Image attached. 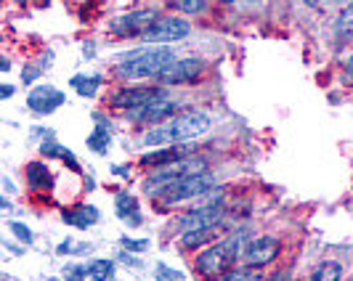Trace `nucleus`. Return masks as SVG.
<instances>
[{"label":"nucleus","instance_id":"nucleus-1","mask_svg":"<svg viewBox=\"0 0 353 281\" xmlns=\"http://www.w3.org/2000/svg\"><path fill=\"white\" fill-rule=\"evenodd\" d=\"M212 127V120L208 112H186V114H176L173 120L157 125L152 130H146L141 136V146H152V149H162V146H181L189 140L205 136Z\"/></svg>","mask_w":353,"mask_h":281},{"label":"nucleus","instance_id":"nucleus-2","mask_svg":"<svg viewBox=\"0 0 353 281\" xmlns=\"http://www.w3.org/2000/svg\"><path fill=\"white\" fill-rule=\"evenodd\" d=\"M248 242H250V233L245 229L231 233L226 239L212 242L210 247H205V249L196 255V260H194L196 273L205 281H218L221 276H226L231 268H234V263L245 255Z\"/></svg>","mask_w":353,"mask_h":281},{"label":"nucleus","instance_id":"nucleus-3","mask_svg":"<svg viewBox=\"0 0 353 281\" xmlns=\"http://www.w3.org/2000/svg\"><path fill=\"white\" fill-rule=\"evenodd\" d=\"M176 61V53L168 45H146L141 51L123 53V59L114 64L117 80H143V77H159V72Z\"/></svg>","mask_w":353,"mask_h":281},{"label":"nucleus","instance_id":"nucleus-4","mask_svg":"<svg viewBox=\"0 0 353 281\" xmlns=\"http://www.w3.org/2000/svg\"><path fill=\"white\" fill-rule=\"evenodd\" d=\"M208 173V159L205 157H186V159H178L173 165H165V167H157L152 170L149 178L143 180V191L149 196H157L162 189H168L170 183H178L183 178H194Z\"/></svg>","mask_w":353,"mask_h":281},{"label":"nucleus","instance_id":"nucleus-5","mask_svg":"<svg viewBox=\"0 0 353 281\" xmlns=\"http://www.w3.org/2000/svg\"><path fill=\"white\" fill-rule=\"evenodd\" d=\"M205 61L196 59V56H186V59H176L173 64H168L165 70L159 72L157 83L159 85H170V88H178V85H194L205 77Z\"/></svg>","mask_w":353,"mask_h":281},{"label":"nucleus","instance_id":"nucleus-6","mask_svg":"<svg viewBox=\"0 0 353 281\" xmlns=\"http://www.w3.org/2000/svg\"><path fill=\"white\" fill-rule=\"evenodd\" d=\"M215 186H218L215 178H212L210 173H202V176L183 178V180H178V183H170V186L162 189L154 199L165 202V205H178V202H186V199H194V196H202V194L212 191Z\"/></svg>","mask_w":353,"mask_h":281},{"label":"nucleus","instance_id":"nucleus-7","mask_svg":"<svg viewBox=\"0 0 353 281\" xmlns=\"http://www.w3.org/2000/svg\"><path fill=\"white\" fill-rule=\"evenodd\" d=\"M189 35H192V24L186 19L159 17L141 37L146 40V45H170L178 40H186Z\"/></svg>","mask_w":353,"mask_h":281},{"label":"nucleus","instance_id":"nucleus-8","mask_svg":"<svg viewBox=\"0 0 353 281\" xmlns=\"http://www.w3.org/2000/svg\"><path fill=\"white\" fill-rule=\"evenodd\" d=\"M176 109H178V101L173 96H159L154 101H149V104H143L141 109H133V112H128V120L136 125H159L165 123V120H173L176 117Z\"/></svg>","mask_w":353,"mask_h":281},{"label":"nucleus","instance_id":"nucleus-9","mask_svg":"<svg viewBox=\"0 0 353 281\" xmlns=\"http://www.w3.org/2000/svg\"><path fill=\"white\" fill-rule=\"evenodd\" d=\"M157 19H159V14L154 8H141V11H130V14L117 17L109 24V30L117 37H141Z\"/></svg>","mask_w":353,"mask_h":281},{"label":"nucleus","instance_id":"nucleus-10","mask_svg":"<svg viewBox=\"0 0 353 281\" xmlns=\"http://www.w3.org/2000/svg\"><path fill=\"white\" fill-rule=\"evenodd\" d=\"M223 212H226L223 199H215V202H208V205H202V207H194L192 212L181 215L178 229L183 233V231L208 229V226H215V223H223Z\"/></svg>","mask_w":353,"mask_h":281},{"label":"nucleus","instance_id":"nucleus-11","mask_svg":"<svg viewBox=\"0 0 353 281\" xmlns=\"http://www.w3.org/2000/svg\"><path fill=\"white\" fill-rule=\"evenodd\" d=\"M282 252V242L276 236H255L250 239L248 247H245V263L252 265V268H265L271 265Z\"/></svg>","mask_w":353,"mask_h":281},{"label":"nucleus","instance_id":"nucleus-12","mask_svg":"<svg viewBox=\"0 0 353 281\" xmlns=\"http://www.w3.org/2000/svg\"><path fill=\"white\" fill-rule=\"evenodd\" d=\"M159 96H165L162 88H152V85H128V88H120L112 96V106H114V109H123V112H133V109H141L143 104L154 101Z\"/></svg>","mask_w":353,"mask_h":281},{"label":"nucleus","instance_id":"nucleus-13","mask_svg":"<svg viewBox=\"0 0 353 281\" xmlns=\"http://www.w3.org/2000/svg\"><path fill=\"white\" fill-rule=\"evenodd\" d=\"M64 101H67V96H64L61 90L51 88V85H37V88H32L30 96H27V106H30L35 114H40V117L53 114L59 106H64Z\"/></svg>","mask_w":353,"mask_h":281},{"label":"nucleus","instance_id":"nucleus-14","mask_svg":"<svg viewBox=\"0 0 353 281\" xmlns=\"http://www.w3.org/2000/svg\"><path fill=\"white\" fill-rule=\"evenodd\" d=\"M186 157H192V152L186 149V143H181V146H162V149H152V152L141 154V165H143V167L157 170V167L173 165V162H178V159H186Z\"/></svg>","mask_w":353,"mask_h":281},{"label":"nucleus","instance_id":"nucleus-15","mask_svg":"<svg viewBox=\"0 0 353 281\" xmlns=\"http://www.w3.org/2000/svg\"><path fill=\"white\" fill-rule=\"evenodd\" d=\"M99 218H101V215H99V210H96L93 205H80V207H72V210L61 212V220H64L67 226H72V229H80V231L96 226Z\"/></svg>","mask_w":353,"mask_h":281},{"label":"nucleus","instance_id":"nucleus-16","mask_svg":"<svg viewBox=\"0 0 353 281\" xmlns=\"http://www.w3.org/2000/svg\"><path fill=\"white\" fill-rule=\"evenodd\" d=\"M218 231H221V223H215V226H208V229L183 231V233H181V247H183V249L210 247L212 242H218V239H215V236H218Z\"/></svg>","mask_w":353,"mask_h":281},{"label":"nucleus","instance_id":"nucleus-17","mask_svg":"<svg viewBox=\"0 0 353 281\" xmlns=\"http://www.w3.org/2000/svg\"><path fill=\"white\" fill-rule=\"evenodd\" d=\"M117 218L125 220L130 229H133V226H141V212H139V202H136L133 194H128V191L117 194Z\"/></svg>","mask_w":353,"mask_h":281},{"label":"nucleus","instance_id":"nucleus-18","mask_svg":"<svg viewBox=\"0 0 353 281\" xmlns=\"http://www.w3.org/2000/svg\"><path fill=\"white\" fill-rule=\"evenodd\" d=\"M27 186L35 191H48L53 189V178L46 167V162H30L27 165Z\"/></svg>","mask_w":353,"mask_h":281},{"label":"nucleus","instance_id":"nucleus-19","mask_svg":"<svg viewBox=\"0 0 353 281\" xmlns=\"http://www.w3.org/2000/svg\"><path fill=\"white\" fill-rule=\"evenodd\" d=\"M335 40L343 45V43H348V40H353V0L348 3V6H343L340 8V14H337L335 19Z\"/></svg>","mask_w":353,"mask_h":281},{"label":"nucleus","instance_id":"nucleus-20","mask_svg":"<svg viewBox=\"0 0 353 281\" xmlns=\"http://www.w3.org/2000/svg\"><path fill=\"white\" fill-rule=\"evenodd\" d=\"M101 85H104V77H99V74H74L72 77V88L77 90L83 98H93Z\"/></svg>","mask_w":353,"mask_h":281},{"label":"nucleus","instance_id":"nucleus-21","mask_svg":"<svg viewBox=\"0 0 353 281\" xmlns=\"http://www.w3.org/2000/svg\"><path fill=\"white\" fill-rule=\"evenodd\" d=\"M308 281H343V263L340 260H321L314 268Z\"/></svg>","mask_w":353,"mask_h":281},{"label":"nucleus","instance_id":"nucleus-22","mask_svg":"<svg viewBox=\"0 0 353 281\" xmlns=\"http://www.w3.org/2000/svg\"><path fill=\"white\" fill-rule=\"evenodd\" d=\"M96 120H99V127L90 133L85 143H88L90 152H96V154H106V152H109V146H112V143H109L112 136H109V127H104V123H101V117H99V114H96Z\"/></svg>","mask_w":353,"mask_h":281},{"label":"nucleus","instance_id":"nucleus-23","mask_svg":"<svg viewBox=\"0 0 353 281\" xmlns=\"http://www.w3.org/2000/svg\"><path fill=\"white\" fill-rule=\"evenodd\" d=\"M114 271H117V265L114 260H93L88 265V279L90 281H112L114 279Z\"/></svg>","mask_w":353,"mask_h":281},{"label":"nucleus","instance_id":"nucleus-24","mask_svg":"<svg viewBox=\"0 0 353 281\" xmlns=\"http://www.w3.org/2000/svg\"><path fill=\"white\" fill-rule=\"evenodd\" d=\"M218 281H263L261 268H252V265H234L226 276H221Z\"/></svg>","mask_w":353,"mask_h":281},{"label":"nucleus","instance_id":"nucleus-25","mask_svg":"<svg viewBox=\"0 0 353 281\" xmlns=\"http://www.w3.org/2000/svg\"><path fill=\"white\" fill-rule=\"evenodd\" d=\"M168 3H170L176 11H181V14H192V17L208 11V0H168Z\"/></svg>","mask_w":353,"mask_h":281},{"label":"nucleus","instance_id":"nucleus-26","mask_svg":"<svg viewBox=\"0 0 353 281\" xmlns=\"http://www.w3.org/2000/svg\"><path fill=\"white\" fill-rule=\"evenodd\" d=\"M90 249H93V247H90L88 242H74V239H64L61 244L56 247L59 255H85Z\"/></svg>","mask_w":353,"mask_h":281},{"label":"nucleus","instance_id":"nucleus-27","mask_svg":"<svg viewBox=\"0 0 353 281\" xmlns=\"http://www.w3.org/2000/svg\"><path fill=\"white\" fill-rule=\"evenodd\" d=\"M88 279V265L70 263L64 265V281H85Z\"/></svg>","mask_w":353,"mask_h":281},{"label":"nucleus","instance_id":"nucleus-28","mask_svg":"<svg viewBox=\"0 0 353 281\" xmlns=\"http://www.w3.org/2000/svg\"><path fill=\"white\" fill-rule=\"evenodd\" d=\"M8 229H11V233L17 236L21 244H32V242H35V233L27 229L24 223H17V220H14V223H8Z\"/></svg>","mask_w":353,"mask_h":281},{"label":"nucleus","instance_id":"nucleus-29","mask_svg":"<svg viewBox=\"0 0 353 281\" xmlns=\"http://www.w3.org/2000/svg\"><path fill=\"white\" fill-rule=\"evenodd\" d=\"M123 249H128V252H146L149 247H152V242L149 239H130V236H123Z\"/></svg>","mask_w":353,"mask_h":281},{"label":"nucleus","instance_id":"nucleus-30","mask_svg":"<svg viewBox=\"0 0 353 281\" xmlns=\"http://www.w3.org/2000/svg\"><path fill=\"white\" fill-rule=\"evenodd\" d=\"M37 74H40V67H27V70L21 72V83H27V85H30V83H35Z\"/></svg>","mask_w":353,"mask_h":281},{"label":"nucleus","instance_id":"nucleus-31","mask_svg":"<svg viewBox=\"0 0 353 281\" xmlns=\"http://www.w3.org/2000/svg\"><path fill=\"white\" fill-rule=\"evenodd\" d=\"M0 96H3V98H11V96H14V85H8V83H6V85L0 88Z\"/></svg>","mask_w":353,"mask_h":281},{"label":"nucleus","instance_id":"nucleus-32","mask_svg":"<svg viewBox=\"0 0 353 281\" xmlns=\"http://www.w3.org/2000/svg\"><path fill=\"white\" fill-rule=\"evenodd\" d=\"M3 189H6V191H8V194H14V191H17V189H14V183H11V178H3Z\"/></svg>","mask_w":353,"mask_h":281},{"label":"nucleus","instance_id":"nucleus-33","mask_svg":"<svg viewBox=\"0 0 353 281\" xmlns=\"http://www.w3.org/2000/svg\"><path fill=\"white\" fill-rule=\"evenodd\" d=\"M114 173H117V176H123V178L130 176V170H128V167H114Z\"/></svg>","mask_w":353,"mask_h":281},{"label":"nucleus","instance_id":"nucleus-34","mask_svg":"<svg viewBox=\"0 0 353 281\" xmlns=\"http://www.w3.org/2000/svg\"><path fill=\"white\" fill-rule=\"evenodd\" d=\"M345 72H348V77H353V56L348 59V64H345Z\"/></svg>","mask_w":353,"mask_h":281},{"label":"nucleus","instance_id":"nucleus-35","mask_svg":"<svg viewBox=\"0 0 353 281\" xmlns=\"http://www.w3.org/2000/svg\"><path fill=\"white\" fill-rule=\"evenodd\" d=\"M303 3H305L308 8H316V6H319V3H321V0H303Z\"/></svg>","mask_w":353,"mask_h":281},{"label":"nucleus","instance_id":"nucleus-36","mask_svg":"<svg viewBox=\"0 0 353 281\" xmlns=\"http://www.w3.org/2000/svg\"><path fill=\"white\" fill-rule=\"evenodd\" d=\"M330 3H335V6H348L351 0H330Z\"/></svg>","mask_w":353,"mask_h":281},{"label":"nucleus","instance_id":"nucleus-37","mask_svg":"<svg viewBox=\"0 0 353 281\" xmlns=\"http://www.w3.org/2000/svg\"><path fill=\"white\" fill-rule=\"evenodd\" d=\"M221 3H236V0H221Z\"/></svg>","mask_w":353,"mask_h":281},{"label":"nucleus","instance_id":"nucleus-38","mask_svg":"<svg viewBox=\"0 0 353 281\" xmlns=\"http://www.w3.org/2000/svg\"><path fill=\"white\" fill-rule=\"evenodd\" d=\"M48 281H64V279H48Z\"/></svg>","mask_w":353,"mask_h":281},{"label":"nucleus","instance_id":"nucleus-39","mask_svg":"<svg viewBox=\"0 0 353 281\" xmlns=\"http://www.w3.org/2000/svg\"><path fill=\"white\" fill-rule=\"evenodd\" d=\"M17 3H27V0H17Z\"/></svg>","mask_w":353,"mask_h":281}]
</instances>
